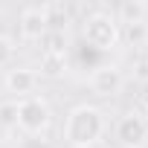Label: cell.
Here are the masks:
<instances>
[{
  "mask_svg": "<svg viewBox=\"0 0 148 148\" xmlns=\"http://www.w3.org/2000/svg\"><path fill=\"white\" fill-rule=\"evenodd\" d=\"M108 131V113L99 105H76L70 108L64 116V128H61V139L70 148H96L102 142Z\"/></svg>",
  "mask_w": 148,
  "mask_h": 148,
  "instance_id": "obj_1",
  "label": "cell"
},
{
  "mask_svg": "<svg viewBox=\"0 0 148 148\" xmlns=\"http://www.w3.org/2000/svg\"><path fill=\"white\" fill-rule=\"evenodd\" d=\"M41 73L38 76H49V79H58L67 73V55H44L41 52Z\"/></svg>",
  "mask_w": 148,
  "mask_h": 148,
  "instance_id": "obj_9",
  "label": "cell"
},
{
  "mask_svg": "<svg viewBox=\"0 0 148 148\" xmlns=\"http://www.w3.org/2000/svg\"><path fill=\"white\" fill-rule=\"evenodd\" d=\"M15 49H18V47H15V38H9V35H3V32H0V70L12 64Z\"/></svg>",
  "mask_w": 148,
  "mask_h": 148,
  "instance_id": "obj_13",
  "label": "cell"
},
{
  "mask_svg": "<svg viewBox=\"0 0 148 148\" xmlns=\"http://www.w3.org/2000/svg\"><path fill=\"white\" fill-rule=\"evenodd\" d=\"M87 87L99 99H116L125 90V73L119 64H99L87 76Z\"/></svg>",
  "mask_w": 148,
  "mask_h": 148,
  "instance_id": "obj_5",
  "label": "cell"
},
{
  "mask_svg": "<svg viewBox=\"0 0 148 148\" xmlns=\"http://www.w3.org/2000/svg\"><path fill=\"white\" fill-rule=\"evenodd\" d=\"M0 128L3 131L18 128V99H3L0 102Z\"/></svg>",
  "mask_w": 148,
  "mask_h": 148,
  "instance_id": "obj_12",
  "label": "cell"
},
{
  "mask_svg": "<svg viewBox=\"0 0 148 148\" xmlns=\"http://www.w3.org/2000/svg\"><path fill=\"white\" fill-rule=\"evenodd\" d=\"M44 55H67V32H47L44 35Z\"/></svg>",
  "mask_w": 148,
  "mask_h": 148,
  "instance_id": "obj_10",
  "label": "cell"
},
{
  "mask_svg": "<svg viewBox=\"0 0 148 148\" xmlns=\"http://www.w3.org/2000/svg\"><path fill=\"white\" fill-rule=\"evenodd\" d=\"M41 87V76L38 70L32 67H23V64H12L3 76V90L12 93L15 99H26V96H35V90Z\"/></svg>",
  "mask_w": 148,
  "mask_h": 148,
  "instance_id": "obj_6",
  "label": "cell"
},
{
  "mask_svg": "<svg viewBox=\"0 0 148 148\" xmlns=\"http://www.w3.org/2000/svg\"><path fill=\"white\" fill-rule=\"evenodd\" d=\"M52 125V105L44 96H26L18 99V131L26 136H41Z\"/></svg>",
  "mask_w": 148,
  "mask_h": 148,
  "instance_id": "obj_3",
  "label": "cell"
},
{
  "mask_svg": "<svg viewBox=\"0 0 148 148\" xmlns=\"http://www.w3.org/2000/svg\"><path fill=\"white\" fill-rule=\"evenodd\" d=\"M142 116H145V122H148V105H145V110H142Z\"/></svg>",
  "mask_w": 148,
  "mask_h": 148,
  "instance_id": "obj_15",
  "label": "cell"
},
{
  "mask_svg": "<svg viewBox=\"0 0 148 148\" xmlns=\"http://www.w3.org/2000/svg\"><path fill=\"white\" fill-rule=\"evenodd\" d=\"M139 102L148 105V82H142V87H139Z\"/></svg>",
  "mask_w": 148,
  "mask_h": 148,
  "instance_id": "obj_14",
  "label": "cell"
},
{
  "mask_svg": "<svg viewBox=\"0 0 148 148\" xmlns=\"http://www.w3.org/2000/svg\"><path fill=\"white\" fill-rule=\"evenodd\" d=\"M122 41H125L128 47H145V44H148V23L122 26Z\"/></svg>",
  "mask_w": 148,
  "mask_h": 148,
  "instance_id": "obj_11",
  "label": "cell"
},
{
  "mask_svg": "<svg viewBox=\"0 0 148 148\" xmlns=\"http://www.w3.org/2000/svg\"><path fill=\"white\" fill-rule=\"evenodd\" d=\"M113 18L119 26H134V23H148V3L145 0H122L113 9Z\"/></svg>",
  "mask_w": 148,
  "mask_h": 148,
  "instance_id": "obj_8",
  "label": "cell"
},
{
  "mask_svg": "<svg viewBox=\"0 0 148 148\" xmlns=\"http://www.w3.org/2000/svg\"><path fill=\"white\" fill-rule=\"evenodd\" d=\"M49 32L47 21V6H26L18 15V35L23 44H41L44 35Z\"/></svg>",
  "mask_w": 148,
  "mask_h": 148,
  "instance_id": "obj_7",
  "label": "cell"
},
{
  "mask_svg": "<svg viewBox=\"0 0 148 148\" xmlns=\"http://www.w3.org/2000/svg\"><path fill=\"white\" fill-rule=\"evenodd\" d=\"M82 41H84V47H90L96 52H113L122 44V26L116 23L113 12L93 9L82 21Z\"/></svg>",
  "mask_w": 148,
  "mask_h": 148,
  "instance_id": "obj_2",
  "label": "cell"
},
{
  "mask_svg": "<svg viewBox=\"0 0 148 148\" xmlns=\"http://www.w3.org/2000/svg\"><path fill=\"white\" fill-rule=\"evenodd\" d=\"M113 139L119 148H145L148 145V122L142 110H125L113 125Z\"/></svg>",
  "mask_w": 148,
  "mask_h": 148,
  "instance_id": "obj_4",
  "label": "cell"
}]
</instances>
